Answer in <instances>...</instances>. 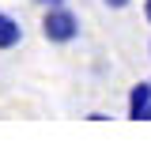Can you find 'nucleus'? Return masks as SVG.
Here are the masks:
<instances>
[{
	"label": "nucleus",
	"mask_w": 151,
	"mask_h": 151,
	"mask_svg": "<svg viewBox=\"0 0 151 151\" xmlns=\"http://www.w3.org/2000/svg\"><path fill=\"white\" fill-rule=\"evenodd\" d=\"M42 34H45V42H53V45H68V42L79 38V15L68 12L64 4H57L42 19Z\"/></svg>",
	"instance_id": "nucleus-1"
},
{
	"label": "nucleus",
	"mask_w": 151,
	"mask_h": 151,
	"mask_svg": "<svg viewBox=\"0 0 151 151\" xmlns=\"http://www.w3.org/2000/svg\"><path fill=\"white\" fill-rule=\"evenodd\" d=\"M129 117L151 121V83H136L129 91Z\"/></svg>",
	"instance_id": "nucleus-2"
},
{
	"label": "nucleus",
	"mask_w": 151,
	"mask_h": 151,
	"mask_svg": "<svg viewBox=\"0 0 151 151\" xmlns=\"http://www.w3.org/2000/svg\"><path fill=\"white\" fill-rule=\"evenodd\" d=\"M19 42H23V27H19V19H12V15L0 12V49H15Z\"/></svg>",
	"instance_id": "nucleus-3"
},
{
	"label": "nucleus",
	"mask_w": 151,
	"mask_h": 151,
	"mask_svg": "<svg viewBox=\"0 0 151 151\" xmlns=\"http://www.w3.org/2000/svg\"><path fill=\"white\" fill-rule=\"evenodd\" d=\"M106 8H129V0H102Z\"/></svg>",
	"instance_id": "nucleus-4"
},
{
	"label": "nucleus",
	"mask_w": 151,
	"mask_h": 151,
	"mask_svg": "<svg viewBox=\"0 0 151 151\" xmlns=\"http://www.w3.org/2000/svg\"><path fill=\"white\" fill-rule=\"evenodd\" d=\"M34 4H42V8H57V4H64V0H34Z\"/></svg>",
	"instance_id": "nucleus-5"
},
{
	"label": "nucleus",
	"mask_w": 151,
	"mask_h": 151,
	"mask_svg": "<svg viewBox=\"0 0 151 151\" xmlns=\"http://www.w3.org/2000/svg\"><path fill=\"white\" fill-rule=\"evenodd\" d=\"M144 19L151 23V0H144Z\"/></svg>",
	"instance_id": "nucleus-6"
}]
</instances>
